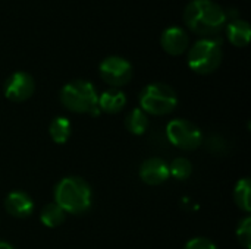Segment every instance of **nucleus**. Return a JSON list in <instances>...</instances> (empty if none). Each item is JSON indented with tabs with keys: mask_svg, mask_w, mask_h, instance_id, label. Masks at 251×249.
Instances as JSON below:
<instances>
[{
	"mask_svg": "<svg viewBox=\"0 0 251 249\" xmlns=\"http://www.w3.org/2000/svg\"><path fill=\"white\" fill-rule=\"evenodd\" d=\"M184 21L190 31L203 38L219 35L228 22L225 10L212 0H191L184 10Z\"/></svg>",
	"mask_w": 251,
	"mask_h": 249,
	"instance_id": "1",
	"label": "nucleus"
},
{
	"mask_svg": "<svg viewBox=\"0 0 251 249\" xmlns=\"http://www.w3.org/2000/svg\"><path fill=\"white\" fill-rule=\"evenodd\" d=\"M53 195L54 203L68 214H84L93 204L91 188L79 176H68L59 181Z\"/></svg>",
	"mask_w": 251,
	"mask_h": 249,
	"instance_id": "2",
	"label": "nucleus"
},
{
	"mask_svg": "<svg viewBox=\"0 0 251 249\" xmlns=\"http://www.w3.org/2000/svg\"><path fill=\"white\" fill-rule=\"evenodd\" d=\"M224 50L222 40L216 37L201 38L196 41L188 50V66L193 72L199 75L213 73L222 63Z\"/></svg>",
	"mask_w": 251,
	"mask_h": 249,
	"instance_id": "3",
	"label": "nucleus"
},
{
	"mask_svg": "<svg viewBox=\"0 0 251 249\" xmlns=\"http://www.w3.org/2000/svg\"><path fill=\"white\" fill-rule=\"evenodd\" d=\"M138 101L140 109L146 114L166 116L176 109L178 94L172 87L163 82H151L141 90Z\"/></svg>",
	"mask_w": 251,
	"mask_h": 249,
	"instance_id": "4",
	"label": "nucleus"
},
{
	"mask_svg": "<svg viewBox=\"0 0 251 249\" xmlns=\"http://www.w3.org/2000/svg\"><path fill=\"white\" fill-rule=\"evenodd\" d=\"M99 94L96 87L85 79H75L68 82L60 90V103L74 113H91L97 107Z\"/></svg>",
	"mask_w": 251,
	"mask_h": 249,
	"instance_id": "5",
	"label": "nucleus"
},
{
	"mask_svg": "<svg viewBox=\"0 0 251 249\" xmlns=\"http://www.w3.org/2000/svg\"><path fill=\"white\" fill-rule=\"evenodd\" d=\"M166 136L174 147L182 151H194L203 144V132L187 119L171 120L166 126Z\"/></svg>",
	"mask_w": 251,
	"mask_h": 249,
	"instance_id": "6",
	"label": "nucleus"
},
{
	"mask_svg": "<svg viewBox=\"0 0 251 249\" xmlns=\"http://www.w3.org/2000/svg\"><path fill=\"white\" fill-rule=\"evenodd\" d=\"M99 73L101 79L112 88H119L126 85L134 75L132 65L119 56H109L101 60L99 66Z\"/></svg>",
	"mask_w": 251,
	"mask_h": 249,
	"instance_id": "7",
	"label": "nucleus"
},
{
	"mask_svg": "<svg viewBox=\"0 0 251 249\" xmlns=\"http://www.w3.org/2000/svg\"><path fill=\"white\" fill-rule=\"evenodd\" d=\"M4 97L12 103H22L32 97L35 91L34 78L24 70L13 72L4 82Z\"/></svg>",
	"mask_w": 251,
	"mask_h": 249,
	"instance_id": "8",
	"label": "nucleus"
},
{
	"mask_svg": "<svg viewBox=\"0 0 251 249\" xmlns=\"http://www.w3.org/2000/svg\"><path fill=\"white\" fill-rule=\"evenodd\" d=\"M169 176V164L160 157H150L140 166V179L149 186L162 185Z\"/></svg>",
	"mask_w": 251,
	"mask_h": 249,
	"instance_id": "9",
	"label": "nucleus"
},
{
	"mask_svg": "<svg viewBox=\"0 0 251 249\" xmlns=\"http://www.w3.org/2000/svg\"><path fill=\"white\" fill-rule=\"evenodd\" d=\"M4 210L9 216L15 219H26L34 213V201L32 198L22 191H12L4 198Z\"/></svg>",
	"mask_w": 251,
	"mask_h": 249,
	"instance_id": "10",
	"label": "nucleus"
},
{
	"mask_svg": "<svg viewBox=\"0 0 251 249\" xmlns=\"http://www.w3.org/2000/svg\"><path fill=\"white\" fill-rule=\"evenodd\" d=\"M162 48L171 56L182 54L190 45V37L181 26H169L160 37Z\"/></svg>",
	"mask_w": 251,
	"mask_h": 249,
	"instance_id": "11",
	"label": "nucleus"
},
{
	"mask_svg": "<svg viewBox=\"0 0 251 249\" xmlns=\"http://www.w3.org/2000/svg\"><path fill=\"white\" fill-rule=\"evenodd\" d=\"M126 106V95L119 88H109L99 95L97 107L107 114H116Z\"/></svg>",
	"mask_w": 251,
	"mask_h": 249,
	"instance_id": "12",
	"label": "nucleus"
},
{
	"mask_svg": "<svg viewBox=\"0 0 251 249\" xmlns=\"http://www.w3.org/2000/svg\"><path fill=\"white\" fill-rule=\"evenodd\" d=\"M225 29H226V37L232 45L246 47L250 43L251 28L247 21H244L241 18L231 19L229 22H226Z\"/></svg>",
	"mask_w": 251,
	"mask_h": 249,
	"instance_id": "13",
	"label": "nucleus"
},
{
	"mask_svg": "<svg viewBox=\"0 0 251 249\" xmlns=\"http://www.w3.org/2000/svg\"><path fill=\"white\" fill-rule=\"evenodd\" d=\"M49 134L53 139V142L62 145L66 144L68 139L71 138L72 134V123L68 117L65 116H57L51 120L50 126H49Z\"/></svg>",
	"mask_w": 251,
	"mask_h": 249,
	"instance_id": "14",
	"label": "nucleus"
},
{
	"mask_svg": "<svg viewBox=\"0 0 251 249\" xmlns=\"http://www.w3.org/2000/svg\"><path fill=\"white\" fill-rule=\"evenodd\" d=\"M125 128L132 135H137V136L144 135L146 131L149 129V117H147V114L140 107L131 110L125 117Z\"/></svg>",
	"mask_w": 251,
	"mask_h": 249,
	"instance_id": "15",
	"label": "nucleus"
},
{
	"mask_svg": "<svg viewBox=\"0 0 251 249\" xmlns=\"http://www.w3.org/2000/svg\"><path fill=\"white\" fill-rule=\"evenodd\" d=\"M65 219H66V213L56 203H50V204L44 205L40 213L41 223L50 229H54V227H59L60 225H63Z\"/></svg>",
	"mask_w": 251,
	"mask_h": 249,
	"instance_id": "16",
	"label": "nucleus"
},
{
	"mask_svg": "<svg viewBox=\"0 0 251 249\" xmlns=\"http://www.w3.org/2000/svg\"><path fill=\"white\" fill-rule=\"evenodd\" d=\"M234 201L237 207L244 211L250 213L251 210V182L250 178H243L237 182L234 188Z\"/></svg>",
	"mask_w": 251,
	"mask_h": 249,
	"instance_id": "17",
	"label": "nucleus"
},
{
	"mask_svg": "<svg viewBox=\"0 0 251 249\" xmlns=\"http://www.w3.org/2000/svg\"><path fill=\"white\" fill-rule=\"evenodd\" d=\"M193 173V164L185 157H176L169 166V175L176 181H187Z\"/></svg>",
	"mask_w": 251,
	"mask_h": 249,
	"instance_id": "18",
	"label": "nucleus"
},
{
	"mask_svg": "<svg viewBox=\"0 0 251 249\" xmlns=\"http://www.w3.org/2000/svg\"><path fill=\"white\" fill-rule=\"evenodd\" d=\"M237 239L244 249H251V217L246 216L238 222Z\"/></svg>",
	"mask_w": 251,
	"mask_h": 249,
	"instance_id": "19",
	"label": "nucleus"
},
{
	"mask_svg": "<svg viewBox=\"0 0 251 249\" xmlns=\"http://www.w3.org/2000/svg\"><path fill=\"white\" fill-rule=\"evenodd\" d=\"M184 249H218V247L207 238H193L185 244Z\"/></svg>",
	"mask_w": 251,
	"mask_h": 249,
	"instance_id": "20",
	"label": "nucleus"
},
{
	"mask_svg": "<svg viewBox=\"0 0 251 249\" xmlns=\"http://www.w3.org/2000/svg\"><path fill=\"white\" fill-rule=\"evenodd\" d=\"M207 148L212 151V153H225V148H226V144L225 141L221 138V136H216L213 135L212 138L207 139Z\"/></svg>",
	"mask_w": 251,
	"mask_h": 249,
	"instance_id": "21",
	"label": "nucleus"
},
{
	"mask_svg": "<svg viewBox=\"0 0 251 249\" xmlns=\"http://www.w3.org/2000/svg\"><path fill=\"white\" fill-rule=\"evenodd\" d=\"M0 249H15L10 244L4 242V241H0Z\"/></svg>",
	"mask_w": 251,
	"mask_h": 249,
	"instance_id": "22",
	"label": "nucleus"
}]
</instances>
